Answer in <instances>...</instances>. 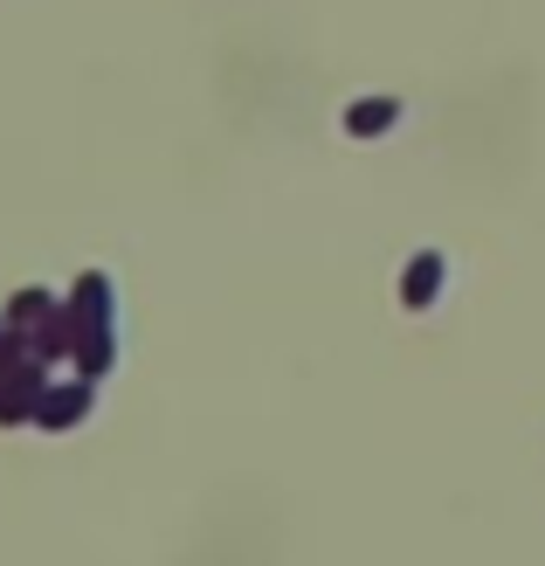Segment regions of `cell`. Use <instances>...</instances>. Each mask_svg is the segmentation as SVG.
<instances>
[{
  "mask_svg": "<svg viewBox=\"0 0 545 566\" xmlns=\"http://www.w3.org/2000/svg\"><path fill=\"white\" fill-rule=\"evenodd\" d=\"M70 318H76V366H83V380L111 374V359H118V297H111V276L104 270L76 276Z\"/></svg>",
  "mask_w": 545,
  "mask_h": 566,
  "instance_id": "cell-1",
  "label": "cell"
},
{
  "mask_svg": "<svg viewBox=\"0 0 545 566\" xmlns=\"http://www.w3.org/2000/svg\"><path fill=\"white\" fill-rule=\"evenodd\" d=\"M42 387H49V366L35 353H21L8 374H0V421H35V401H42Z\"/></svg>",
  "mask_w": 545,
  "mask_h": 566,
  "instance_id": "cell-2",
  "label": "cell"
},
{
  "mask_svg": "<svg viewBox=\"0 0 545 566\" xmlns=\"http://www.w3.org/2000/svg\"><path fill=\"white\" fill-rule=\"evenodd\" d=\"M91 408H97V380H49V387H42V401H35V421L63 436V429H76V421L91 415Z\"/></svg>",
  "mask_w": 545,
  "mask_h": 566,
  "instance_id": "cell-3",
  "label": "cell"
},
{
  "mask_svg": "<svg viewBox=\"0 0 545 566\" xmlns=\"http://www.w3.org/2000/svg\"><path fill=\"white\" fill-rule=\"evenodd\" d=\"M400 125V97H359L353 111H346V132L353 138H380V132H394Z\"/></svg>",
  "mask_w": 545,
  "mask_h": 566,
  "instance_id": "cell-4",
  "label": "cell"
},
{
  "mask_svg": "<svg viewBox=\"0 0 545 566\" xmlns=\"http://www.w3.org/2000/svg\"><path fill=\"white\" fill-rule=\"evenodd\" d=\"M442 256H436V249H428V256H415L408 263V291H400V297H408V311H428V304H436L442 297Z\"/></svg>",
  "mask_w": 545,
  "mask_h": 566,
  "instance_id": "cell-5",
  "label": "cell"
},
{
  "mask_svg": "<svg viewBox=\"0 0 545 566\" xmlns=\"http://www.w3.org/2000/svg\"><path fill=\"white\" fill-rule=\"evenodd\" d=\"M49 311H55V297H49V291H21V297L8 304V332H21V338H28V332L49 318Z\"/></svg>",
  "mask_w": 545,
  "mask_h": 566,
  "instance_id": "cell-6",
  "label": "cell"
}]
</instances>
